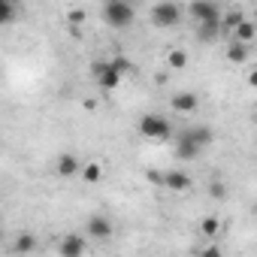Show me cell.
<instances>
[{
    "label": "cell",
    "instance_id": "cell-1",
    "mask_svg": "<svg viewBox=\"0 0 257 257\" xmlns=\"http://www.w3.org/2000/svg\"><path fill=\"white\" fill-rule=\"evenodd\" d=\"M131 70V64H127V58H112V61H97L91 67L94 73V82L103 88V91H115L121 85V76Z\"/></svg>",
    "mask_w": 257,
    "mask_h": 257
},
{
    "label": "cell",
    "instance_id": "cell-2",
    "mask_svg": "<svg viewBox=\"0 0 257 257\" xmlns=\"http://www.w3.org/2000/svg\"><path fill=\"white\" fill-rule=\"evenodd\" d=\"M134 16H137V10H134L131 4H124V0H109V4L103 7V19H106V25H112V28H127V25H134Z\"/></svg>",
    "mask_w": 257,
    "mask_h": 257
},
{
    "label": "cell",
    "instance_id": "cell-3",
    "mask_svg": "<svg viewBox=\"0 0 257 257\" xmlns=\"http://www.w3.org/2000/svg\"><path fill=\"white\" fill-rule=\"evenodd\" d=\"M140 134L143 137H149V140H167L170 134H173V127H170V121L164 118V115H143L140 118Z\"/></svg>",
    "mask_w": 257,
    "mask_h": 257
},
{
    "label": "cell",
    "instance_id": "cell-4",
    "mask_svg": "<svg viewBox=\"0 0 257 257\" xmlns=\"http://www.w3.org/2000/svg\"><path fill=\"white\" fill-rule=\"evenodd\" d=\"M179 19H182L179 4H155V7H152V22H155L158 28H176Z\"/></svg>",
    "mask_w": 257,
    "mask_h": 257
},
{
    "label": "cell",
    "instance_id": "cell-5",
    "mask_svg": "<svg viewBox=\"0 0 257 257\" xmlns=\"http://www.w3.org/2000/svg\"><path fill=\"white\" fill-rule=\"evenodd\" d=\"M191 16H194L200 25H215V22H221L218 4H209V0H194V4H191Z\"/></svg>",
    "mask_w": 257,
    "mask_h": 257
},
{
    "label": "cell",
    "instance_id": "cell-6",
    "mask_svg": "<svg viewBox=\"0 0 257 257\" xmlns=\"http://www.w3.org/2000/svg\"><path fill=\"white\" fill-rule=\"evenodd\" d=\"M85 230H88V236H91V239L103 242V239H109V236H112V221H109L106 215H91Z\"/></svg>",
    "mask_w": 257,
    "mask_h": 257
},
{
    "label": "cell",
    "instance_id": "cell-7",
    "mask_svg": "<svg viewBox=\"0 0 257 257\" xmlns=\"http://www.w3.org/2000/svg\"><path fill=\"white\" fill-rule=\"evenodd\" d=\"M85 167L79 164V158L76 155H70V152H64L61 158H58V164H55V173L61 176V179H73V176H79Z\"/></svg>",
    "mask_w": 257,
    "mask_h": 257
},
{
    "label": "cell",
    "instance_id": "cell-8",
    "mask_svg": "<svg viewBox=\"0 0 257 257\" xmlns=\"http://www.w3.org/2000/svg\"><path fill=\"white\" fill-rule=\"evenodd\" d=\"M61 257H82L85 254V239L79 236V233H70V236H64L61 239Z\"/></svg>",
    "mask_w": 257,
    "mask_h": 257
},
{
    "label": "cell",
    "instance_id": "cell-9",
    "mask_svg": "<svg viewBox=\"0 0 257 257\" xmlns=\"http://www.w3.org/2000/svg\"><path fill=\"white\" fill-rule=\"evenodd\" d=\"M182 137H185V140H191L194 146H200V149H206V146H212V137H215V134L209 131V127H206V124H194V127H188V131H185Z\"/></svg>",
    "mask_w": 257,
    "mask_h": 257
},
{
    "label": "cell",
    "instance_id": "cell-10",
    "mask_svg": "<svg viewBox=\"0 0 257 257\" xmlns=\"http://www.w3.org/2000/svg\"><path fill=\"white\" fill-rule=\"evenodd\" d=\"M170 103H173V109H176V112H182V115H188V112H197V106H200L197 94H191V91H182V94H176Z\"/></svg>",
    "mask_w": 257,
    "mask_h": 257
},
{
    "label": "cell",
    "instance_id": "cell-11",
    "mask_svg": "<svg viewBox=\"0 0 257 257\" xmlns=\"http://www.w3.org/2000/svg\"><path fill=\"white\" fill-rule=\"evenodd\" d=\"M161 185H167L170 191H176V194H179V191H188V188H191V179H188L185 173H179V170H167Z\"/></svg>",
    "mask_w": 257,
    "mask_h": 257
},
{
    "label": "cell",
    "instance_id": "cell-12",
    "mask_svg": "<svg viewBox=\"0 0 257 257\" xmlns=\"http://www.w3.org/2000/svg\"><path fill=\"white\" fill-rule=\"evenodd\" d=\"M200 152H203L200 146H194L191 140H185V137H179V146H176V155H179L182 161H194V158H197Z\"/></svg>",
    "mask_w": 257,
    "mask_h": 257
},
{
    "label": "cell",
    "instance_id": "cell-13",
    "mask_svg": "<svg viewBox=\"0 0 257 257\" xmlns=\"http://www.w3.org/2000/svg\"><path fill=\"white\" fill-rule=\"evenodd\" d=\"M227 61H230V64H245V61H248V46H245V43H233V46L227 49Z\"/></svg>",
    "mask_w": 257,
    "mask_h": 257
},
{
    "label": "cell",
    "instance_id": "cell-14",
    "mask_svg": "<svg viewBox=\"0 0 257 257\" xmlns=\"http://www.w3.org/2000/svg\"><path fill=\"white\" fill-rule=\"evenodd\" d=\"M254 34H257V28H254L251 22H239V25H236V43H245V46H248V43L254 40Z\"/></svg>",
    "mask_w": 257,
    "mask_h": 257
},
{
    "label": "cell",
    "instance_id": "cell-15",
    "mask_svg": "<svg viewBox=\"0 0 257 257\" xmlns=\"http://www.w3.org/2000/svg\"><path fill=\"white\" fill-rule=\"evenodd\" d=\"M200 230H203V236L215 239V236L221 233V221H218L215 215H206V218H203V224H200Z\"/></svg>",
    "mask_w": 257,
    "mask_h": 257
},
{
    "label": "cell",
    "instance_id": "cell-16",
    "mask_svg": "<svg viewBox=\"0 0 257 257\" xmlns=\"http://www.w3.org/2000/svg\"><path fill=\"white\" fill-rule=\"evenodd\" d=\"M13 248H16L19 254H31V251L37 248V239H34L31 233H22V236L16 239V245H13Z\"/></svg>",
    "mask_w": 257,
    "mask_h": 257
},
{
    "label": "cell",
    "instance_id": "cell-17",
    "mask_svg": "<svg viewBox=\"0 0 257 257\" xmlns=\"http://www.w3.org/2000/svg\"><path fill=\"white\" fill-rule=\"evenodd\" d=\"M16 16V7H13V0H0V25H10Z\"/></svg>",
    "mask_w": 257,
    "mask_h": 257
},
{
    "label": "cell",
    "instance_id": "cell-18",
    "mask_svg": "<svg viewBox=\"0 0 257 257\" xmlns=\"http://www.w3.org/2000/svg\"><path fill=\"white\" fill-rule=\"evenodd\" d=\"M185 64H188L185 49H170V67H173V70H182Z\"/></svg>",
    "mask_w": 257,
    "mask_h": 257
},
{
    "label": "cell",
    "instance_id": "cell-19",
    "mask_svg": "<svg viewBox=\"0 0 257 257\" xmlns=\"http://www.w3.org/2000/svg\"><path fill=\"white\" fill-rule=\"evenodd\" d=\"M218 34H221V22H215V25H200V40L209 43V40H215Z\"/></svg>",
    "mask_w": 257,
    "mask_h": 257
},
{
    "label": "cell",
    "instance_id": "cell-20",
    "mask_svg": "<svg viewBox=\"0 0 257 257\" xmlns=\"http://www.w3.org/2000/svg\"><path fill=\"white\" fill-rule=\"evenodd\" d=\"M82 176H85V182H100V176H103V170H100V164H85V170H82Z\"/></svg>",
    "mask_w": 257,
    "mask_h": 257
},
{
    "label": "cell",
    "instance_id": "cell-21",
    "mask_svg": "<svg viewBox=\"0 0 257 257\" xmlns=\"http://www.w3.org/2000/svg\"><path fill=\"white\" fill-rule=\"evenodd\" d=\"M209 191H212V197H218V200L224 197V185H221V182H212V188H209Z\"/></svg>",
    "mask_w": 257,
    "mask_h": 257
},
{
    "label": "cell",
    "instance_id": "cell-22",
    "mask_svg": "<svg viewBox=\"0 0 257 257\" xmlns=\"http://www.w3.org/2000/svg\"><path fill=\"white\" fill-rule=\"evenodd\" d=\"M203 257H224V254L218 251V245H212V248H206V251H203Z\"/></svg>",
    "mask_w": 257,
    "mask_h": 257
},
{
    "label": "cell",
    "instance_id": "cell-23",
    "mask_svg": "<svg viewBox=\"0 0 257 257\" xmlns=\"http://www.w3.org/2000/svg\"><path fill=\"white\" fill-rule=\"evenodd\" d=\"M248 85H251V88H257V67H254V73L248 76Z\"/></svg>",
    "mask_w": 257,
    "mask_h": 257
}]
</instances>
